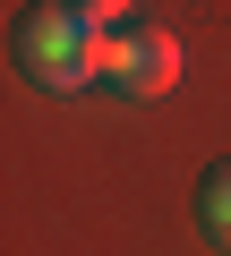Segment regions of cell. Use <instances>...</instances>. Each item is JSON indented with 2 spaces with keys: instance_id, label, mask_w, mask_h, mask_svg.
Segmentation results:
<instances>
[{
  "instance_id": "6da1fadb",
  "label": "cell",
  "mask_w": 231,
  "mask_h": 256,
  "mask_svg": "<svg viewBox=\"0 0 231 256\" xmlns=\"http://www.w3.org/2000/svg\"><path fill=\"white\" fill-rule=\"evenodd\" d=\"M103 77H120L129 94H171V77H180V43H171V26H129V34H111L103 43Z\"/></svg>"
},
{
  "instance_id": "7a4b0ae2",
  "label": "cell",
  "mask_w": 231,
  "mask_h": 256,
  "mask_svg": "<svg viewBox=\"0 0 231 256\" xmlns=\"http://www.w3.org/2000/svg\"><path fill=\"white\" fill-rule=\"evenodd\" d=\"M197 214H205V230L231 248V162H214V171H205V188H197Z\"/></svg>"
}]
</instances>
